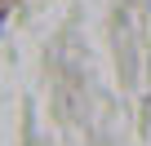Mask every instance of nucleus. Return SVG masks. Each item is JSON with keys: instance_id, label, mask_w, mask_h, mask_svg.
<instances>
[]
</instances>
